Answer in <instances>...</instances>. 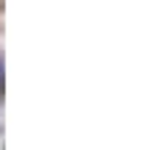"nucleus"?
Wrapping results in <instances>:
<instances>
[{"mask_svg": "<svg viewBox=\"0 0 156 150\" xmlns=\"http://www.w3.org/2000/svg\"><path fill=\"white\" fill-rule=\"evenodd\" d=\"M0 81H3V56H0Z\"/></svg>", "mask_w": 156, "mask_h": 150, "instance_id": "1", "label": "nucleus"}]
</instances>
